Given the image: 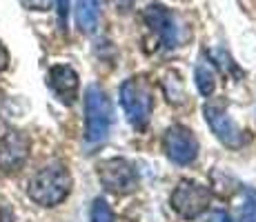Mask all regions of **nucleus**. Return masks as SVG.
Masks as SVG:
<instances>
[{
	"label": "nucleus",
	"instance_id": "f257e3e1",
	"mask_svg": "<svg viewBox=\"0 0 256 222\" xmlns=\"http://www.w3.org/2000/svg\"><path fill=\"white\" fill-rule=\"evenodd\" d=\"M72 174L62 162H52L32 176L27 196L40 207H58L72 194Z\"/></svg>",
	"mask_w": 256,
	"mask_h": 222
},
{
	"label": "nucleus",
	"instance_id": "f03ea898",
	"mask_svg": "<svg viewBox=\"0 0 256 222\" xmlns=\"http://www.w3.org/2000/svg\"><path fill=\"white\" fill-rule=\"evenodd\" d=\"M120 107L134 129H145L154 111V85L147 76H132L120 85Z\"/></svg>",
	"mask_w": 256,
	"mask_h": 222
},
{
	"label": "nucleus",
	"instance_id": "7ed1b4c3",
	"mask_svg": "<svg viewBox=\"0 0 256 222\" xmlns=\"http://www.w3.org/2000/svg\"><path fill=\"white\" fill-rule=\"evenodd\" d=\"M114 122V107L100 85L85 89V140L87 145H100L107 140Z\"/></svg>",
	"mask_w": 256,
	"mask_h": 222
},
{
	"label": "nucleus",
	"instance_id": "20e7f679",
	"mask_svg": "<svg viewBox=\"0 0 256 222\" xmlns=\"http://www.w3.org/2000/svg\"><path fill=\"white\" fill-rule=\"evenodd\" d=\"M170 205L176 214L183 220H196L198 216H203L212 205V191L208 185H200L196 180L183 178L176 185L174 194L170 198Z\"/></svg>",
	"mask_w": 256,
	"mask_h": 222
},
{
	"label": "nucleus",
	"instance_id": "39448f33",
	"mask_svg": "<svg viewBox=\"0 0 256 222\" xmlns=\"http://www.w3.org/2000/svg\"><path fill=\"white\" fill-rule=\"evenodd\" d=\"M96 174L100 185L110 194L125 196L138 187V171L127 158H107L100 160L96 167Z\"/></svg>",
	"mask_w": 256,
	"mask_h": 222
},
{
	"label": "nucleus",
	"instance_id": "423d86ee",
	"mask_svg": "<svg viewBox=\"0 0 256 222\" xmlns=\"http://www.w3.org/2000/svg\"><path fill=\"white\" fill-rule=\"evenodd\" d=\"M203 116L208 120L212 133L230 149H240L245 142V131L234 122V118L228 113L223 102H205Z\"/></svg>",
	"mask_w": 256,
	"mask_h": 222
},
{
	"label": "nucleus",
	"instance_id": "0eeeda50",
	"mask_svg": "<svg viewBox=\"0 0 256 222\" xmlns=\"http://www.w3.org/2000/svg\"><path fill=\"white\" fill-rule=\"evenodd\" d=\"M198 140L185 125H172L163 136V151L174 165H192L198 158Z\"/></svg>",
	"mask_w": 256,
	"mask_h": 222
},
{
	"label": "nucleus",
	"instance_id": "6e6552de",
	"mask_svg": "<svg viewBox=\"0 0 256 222\" xmlns=\"http://www.w3.org/2000/svg\"><path fill=\"white\" fill-rule=\"evenodd\" d=\"M32 151V140L24 131L12 129L0 138V171L2 174H16L24 167Z\"/></svg>",
	"mask_w": 256,
	"mask_h": 222
},
{
	"label": "nucleus",
	"instance_id": "1a4fd4ad",
	"mask_svg": "<svg viewBox=\"0 0 256 222\" xmlns=\"http://www.w3.org/2000/svg\"><path fill=\"white\" fill-rule=\"evenodd\" d=\"M142 20L156 33L165 49H174L178 44V27H176V18L163 4H150L142 11Z\"/></svg>",
	"mask_w": 256,
	"mask_h": 222
},
{
	"label": "nucleus",
	"instance_id": "9d476101",
	"mask_svg": "<svg viewBox=\"0 0 256 222\" xmlns=\"http://www.w3.org/2000/svg\"><path fill=\"white\" fill-rule=\"evenodd\" d=\"M49 89L56 93V98L65 105H72L78 98V89H80V78H78L76 69L70 65H54L47 73Z\"/></svg>",
	"mask_w": 256,
	"mask_h": 222
},
{
	"label": "nucleus",
	"instance_id": "9b49d317",
	"mask_svg": "<svg viewBox=\"0 0 256 222\" xmlns=\"http://www.w3.org/2000/svg\"><path fill=\"white\" fill-rule=\"evenodd\" d=\"M100 20V0H76V24L80 33H94Z\"/></svg>",
	"mask_w": 256,
	"mask_h": 222
},
{
	"label": "nucleus",
	"instance_id": "f8f14e48",
	"mask_svg": "<svg viewBox=\"0 0 256 222\" xmlns=\"http://www.w3.org/2000/svg\"><path fill=\"white\" fill-rule=\"evenodd\" d=\"M194 82L203 98H210L212 93L216 91V69L205 53H200L198 62H196V67H194Z\"/></svg>",
	"mask_w": 256,
	"mask_h": 222
},
{
	"label": "nucleus",
	"instance_id": "ddd939ff",
	"mask_svg": "<svg viewBox=\"0 0 256 222\" xmlns=\"http://www.w3.org/2000/svg\"><path fill=\"white\" fill-rule=\"evenodd\" d=\"M225 222H256V194L245 191L225 216Z\"/></svg>",
	"mask_w": 256,
	"mask_h": 222
},
{
	"label": "nucleus",
	"instance_id": "4468645a",
	"mask_svg": "<svg viewBox=\"0 0 256 222\" xmlns=\"http://www.w3.org/2000/svg\"><path fill=\"white\" fill-rule=\"evenodd\" d=\"M90 222H116L114 211H112L110 202L105 198H96L92 205V214H90Z\"/></svg>",
	"mask_w": 256,
	"mask_h": 222
},
{
	"label": "nucleus",
	"instance_id": "2eb2a0df",
	"mask_svg": "<svg viewBox=\"0 0 256 222\" xmlns=\"http://www.w3.org/2000/svg\"><path fill=\"white\" fill-rule=\"evenodd\" d=\"M58 2V24L60 31H67V13H70V0H56Z\"/></svg>",
	"mask_w": 256,
	"mask_h": 222
},
{
	"label": "nucleus",
	"instance_id": "dca6fc26",
	"mask_svg": "<svg viewBox=\"0 0 256 222\" xmlns=\"http://www.w3.org/2000/svg\"><path fill=\"white\" fill-rule=\"evenodd\" d=\"M22 2H24V7L32 9V11H47L54 0H22Z\"/></svg>",
	"mask_w": 256,
	"mask_h": 222
},
{
	"label": "nucleus",
	"instance_id": "f3484780",
	"mask_svg": "<svg viewBox=\"0 0 256 222\" xmlns=\"http://www.w3.org/2000/svg\"><path fill=\"white\" fill-rule=\"evenodd\" d=\"M7 67H9V51L2 44V40H0V73L7 71Z\"/></svg>",
	"mask_w": 256,
	"mask_h": 222
},
{
	"label": "nucleus",
	"instance_id": "a211bd4d",
	"mask_svg": "<svg viewBox=\"0 0 256 222\" xmlns=\"http://www.w3.org/2000/svg\"><path fill=\"white\" fill-rule=\"evenodd\" d=\"M116 4H118V9H120V11H130L132 4H134V0H116Z\"/></svg>",
	"mask_w": 256,
	"mask_h": 222
}]
</instances>
